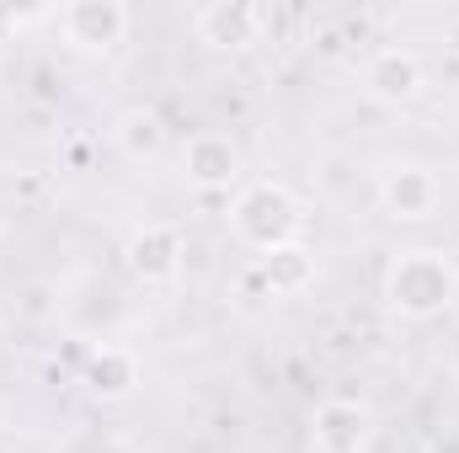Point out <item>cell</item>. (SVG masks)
Instances as JSON below:
<instances>
[{"label":"cell","mask_w":459,"mask_h":453,"mask_svg":"<svg viewBox=\"0 0 459 453\" xmlns=\"http://www.w3.org/2000/svg\"><path fill=\"white\" fill-rule=\"evenodd\" d=\"M182 256H187L182 235L171 225H160V219L139 225L128 235V245H123V261H128V272H134L139 283H171V278L182 272Z\"/></svg>","instance_id":"52a82bcc"},{"label":"cell","mask_w":459,"mask_h":453,"mask_svg":"<svg viewBox=\"0 0 459 453\" xmlns=\"http://www.w3.org/2000/svg\"><path fill=\"white\" fill-rule=\"evenodd\" d=\"M374 198H379V209H385L390 219L422 225V219L438 214L444 182H438V171L422 166V160H390V166H379V176H374Z\"/></svg>","instance_id":"3957f363"},{"label":"cell","mask_w":459,"mask_h":453,"mask_svg":"<svg viewBox=\"0 0 459 453\" xmlns=\"http://www.w3.org/2000/svg\"><path fill=\"white\" fill-rule=\"evenodd\" d=\"M459 299V267L444 251H401L390 267H385V304L406 321H433L444 315Z\"/></svg>","instance_id":"6da1fadb"},{"label":"cell","mask_w":459,"mask_h":453,"mask_svg":"<svg viewBox=\"0 0 459 453\" xmlns=\"http://www.w3.org/2000/svg\"><path fill=\"white\" fill-rule=\"evenodd\" d=\"M230 225L235 235L262 256V251H278L289 240H299L305 225V203L294 198V187L273 182V176H256V182H240L235 198H230Z\"/></svg>","instance_id":"7a4b0ae2"},{"label":"cell","mask_w":459,"mask_h":453,"mask_svg":"<svg viewBox=\"0 0 459 453\" xmlns=\"http://www.w3.org/2000/svg\"><path fill=\"white\" fill-rule=\"evenodd\" d=\"M32 21V11H16V5H0V43L16 32V27H27Z\"/></svg>","instance_id":"4fadbf2b"},{"label":"cell","mask_w":459,"mask_h":453,"mask_svg":"<svg viewBox=\"0 0 459 453\" xmlns=\"http://www.w3.org/2000/svg\"><path fill=\"white\" fill-rule=\"evenodd\" d=\"M310 438L326 453H363L374 438V416L358 400H321L310 411Z\"/></svg>","instance_id":"9c48e42d"},{"label":"cell","mask_w":459,"mask_h":453,"mask_svg":"<svg viewBox=\"0 0 459 453\" xmlns=\"http://www.w3.org/2000/svg\"><path fill=\"white\" fill-rule=\"evenodd\" d=\"M256 278L267 283V294L294 299V294H305V288L316 283V251H310L305 240H289V245H278V251H262V256H256Z\"/></svg>","instance_id":"30bf717a"},{"label":"cell","mask_w":459,"mask_h":453,"mask_svg":"<svg viewBox=\"0 0 459 453\" xmlns=\"http://www.w3.org/2000/svg\"><path fill=\"white\" fill-rule=\"evenodd\" d=\"M363 91L385 107H411L422 91H428V64L401 48V43H385L363 59Z\"/></svg>","instance_id":"5b68a950"},{"label":"cell","mask_w":459,"mask_h":453,"mask_svg":"<svg viewBox=\"0 0 459 453\" xmlns=\"http://www.w3.org/2000/svg\"><path fill=\"white\" fill-rule=\"evenodd\" d=\"M182 176L198 192H230L240 182V150H235V139L230 133H214V128L193 133L182 144Z\"/></svg>","instance_id":"8992f818"},{"label":"cell","mask_w":459,"mask_h":453,"mask_svg":"<svg viewBox=\"0 0 459 453\" xmlns=\"http://www.w3.org/2000/svg\"><path fill=\"white\" fill-rule=\"evenodd\" d=\"M316 453H326V449H316Z\"/></svg>","instance_id":"5bb4252c"},{"label":"cell","mask_w":459,"mask_h":453,"mask_svg":"<svg viewBox=\"0 0 459 453\" xmlns=\"http://www.w3.org/2000/svg\"><path fill=\"white\" fill-rule=\"evenodd\" d=\"M54 27L75 54H113L134 27V11L123 0H70L54 11Z\"/></svg>","instance_id":"277c9868"},{"label":"cell","mask_w":459,"mask_h":453,"mask_svg":"<svg viewBox=\"0 0 459 453\" xmlns=\"http://www.w3.org/2000/svg\"><path fill=\"white\" fill-rule=\"evenodd\" d=\"M113 144L134 160V166L160 160V150H166V117L150 113V107H128V113L113 123Z\"/></svg>","instance_id":"7c38bea8"},{"label":"cell","mask_w":459,"mask_h":453,"mask_svg":"<svg viewBox=\"0 0 459 453\" xmlns=\"http://www.w3.org/2000/svg\"><path fill=\"white\" fill-rule=\"evenodd\" d=\"M86 389H91L97 400H128V395L139 389V357H134L128 346L102 341V346L86 357Z\"/></svg>","instance_id":"8fae6325"},{"label":"cell","mask_w":459,"mask_h":453,"mask_svg":"<svg viewBox=\"0 0 459 453\" xmlns=\"http://www.w3.org/2000/svg\"><path fill=\"white\" fill-rule=\"evenodd\" d=\"M198 38L209 43V48H220V54H240V48H251V43H262V27H267V11L262 5H251V0H214V5H204L198 11Z\"/></svg>","instance_id":"ba28073f"}]
</instances>
